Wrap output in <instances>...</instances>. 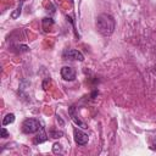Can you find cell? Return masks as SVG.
<instances>
[{
    "label": "cell",
    "mask_w": 156,
    "mask_h": 156,
    "mask_svg": "<svg viewBox=\"0 0 156 156\" xmlns=\"http://www.w3.org/2000/svg\"><path fill=\"white\" fill-rule=\"evenodd\" d=\"M115 18L108 13H101L96 18V29L105 37H108L115 32Z\"/></svg>",
    "instance_id": "1"
},
{
    "label": "cell",
    "mask_w": 156,
    "mask_h": 156,
    "mask_svg": "<svg viewBox=\"0 0 156 156\" xmlns=\"http://www.w3.org/2000/svg\"><path fill=\"white\" fill-rule=\"evenodd\" d=\"M40 128H41V127H40L39 121H37V119H34V118H27V119H24L23 123H22V130H23V133H26V134L35 133V132H38Z\"/></svg>",
    "instance_id": "2"
},
{
    "label": "cell",
    "mask_w": 156,
    "mask_h": 156,
    "mask_svg": "<svg viewBox=\"0 0 156 156\" xmlns=\"http://www.w3.org/2000/svg\"><path fill=\"white\" fill-rule=\"evenodd\" d=\"M73 136H74V141H76L78 145H85V144L88 143V140H89L88 134L84 133V132H82V130L78 129V128H74V130H73Z\"/></svg>",
    "instance_id": "3"
},
{
    "label": "cell",
    "mask_w": 156,
    "mask_h": 156,
    "mask_svg": "<svg viewBox=\"0 0 156 156\" xmlns=\"http://www.w3.org/2000/svg\"><path fill=\"white\" fill-rule=\"evenodd\" d=\"M61 77L65 79V80H68V82H72L76 79V71L74 68L69 67V66H65L61 68Z\"/></svg>",
    "instance_id": "4"
},
{
    "label": "cell",
    "mask_w": 156,
    "mask_h": 156,
    "mask_svg": "<svg viewBox=\"0 0 156 156\" xmlns=\"http://www.w3.org/2000/svg\"><path fill=\"white\" fill-rule=\"evenodd\" d=\"M63 56L65 57H68V58H72V60H78V61H83L84 60V56L80 51L76 50V49H69V50H66L63 52Z\"/></svg>",
    "instance_id": "5"
},
{
    "label": "cell",
    "mask_w": 156,
    "mask_h": 156,
    "mask_svg": "<svg viewBox=\"0 0 156 156\" xmlns=\"http://www.w3.org/2000/svg\"><path fill=\"white\" fill-rule=\"evenodd\" d=\"M74 112H76V108H74V106H71V107H69V115H71V119L73 121V123H74L76 126H78V127L83 128V129L88 128V126H87L84 122H82V121H80V119L77 117V115H76Z\"/></svg>",
    "instance_id": "6"
},
{
    "label": "cell",
    "mask_w": 156,
    "mask_h": 156,
    "mask_svg": "<svg viewBox=\"0 0 156 156\" xmlns=\"http://www.w3.org/2000/svg\"><path fill=\"white\" fill-rule=\"evenodd\" d=\"M46 140H48V134H46L45 129L41 127V128L39 129V133H38L37 136L34 138L33 143H34V144H41V143H44V141H46Z\"/></svg>",
    "instance_id": "7"
},
{
    "label": "cell",
    "mask_w": 156,
    "mask_h": 156,
    "mask_svg": "<svg viewBox=\"0 0 156 156\" xmlns=\"http://www.w3.org/2000/svg\"><path fill=\"white\" fill-rule=\"evenodd\" d=\"M13 121H15V115H13V113H7V115L4 117V119H2V126L13 123Z\"/></svg>",
    "instance_id": "8"
},
{
    "label": "cell",
    "mask_w": 156,
    "mask_h": 156,
    "mask_svg": "<svg viewBox=\"0 0 156 156\" xmlns=\"http://www.w3.org/2000/svg\"><path fill=\"white\" fill-rule=\"evenodd\" d=\"M63 133L62 132H58V130H50V136L51 138H60L62 136Z\"/></svg>",
    "instance_id": "9"
},
{
    "label": "cell",
    "mask_w": 156,
    "mask_h": 156,
    "mask_svg": "<svg viewBox=\"0 0 156 156\" xmlns=\"http://www.w3.org/2000/svg\"><path fill=\"white\" fill-rule=\"evenodd\" d=\"M61 151H62L61 145H60L58 143H55L54 146H52V152H54V154H58V152H61Z\"/></svg>",
    "instance_id": "10"
},
{
    "label": "cell",
    "mask_w": 156,
    "mask_h": 156,
    "mask_svg": "<svg viewBox=\"0 0 156 156\" xmlns=\"http://www.w3.org/2000/svg\"><path fill=\"white\" fill-rule=\"evenodd\" d=\"M20 13H21V6H20V7H18V9H17V10H16V11H15L12 15H11V17H12V18H17Z\"/></svg>",
    "instance_id": "11"
},
{
    "label": "cell",
    "mask_w": 156,
    "mask_h": 156,
    "mask_svg": "<svg viewBox=\"0 0 156 156\" xmlns=\"http://www.w3.org/2000/svg\"><path fill=\"white\" fill-rule=\"evenodd\" d=\"M1 136H2V138H7V136H9V133H7V130H6L4 127L1 128Z\"/></svg>",
    "instance_id": "12"
},
{
    "label": "cell",
    "mask_w": 156,
    "mask_h": 156,
    "mask_svg": "<svg viewBox=\"0 0 156 156\" xmlns=\"http://www.w3.org/2000/svg\"><path fill=\"white\" fill-rule=\"evenodd\" d=\"M57 122H60V124H61V126H63V123H65V122L61 119V117H60V116H57Z\"/></svg>",
    "instance_id": "13"
},
{
    "label": "cell",
    "mask_w": 156,
    "mask_h": 156,
    "mask_svg": "<svg viewBox=\"0 0 156 156\" xmlns=\"http://www.w3.org/2000/svg\"><path fill=\"white\" fill-rule=\"evenodd\" d=\"M152 147L156 149V140H154V143H152Z\"/></svg>",
    "instance_id": "14"
}]
</instances>
